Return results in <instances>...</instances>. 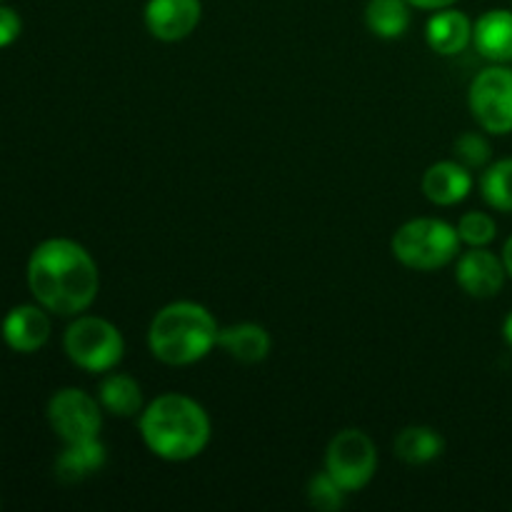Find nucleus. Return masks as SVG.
Segmentation results:
<instances>
[{
  "instance_id": "nucleus-1",
  "label": "nucleus",
  "mask_w": 512,
  "mask_h": 512,
  "mask_svg": "<svg viewBox=\"0 0 512 512\" xmlns=\"http://www.w3.org/2000/svg\"><path fill=\"white\" fill-rule=\"evenodd\" d=\"M28 288L48 313L75 318L98 298V265L75 240H43L28 260Z\"/></svg>"
},
{
  "instance_id": "nucleus-2",
  "label": "nucleus",
  "mask_w": 512,
  "mask_h": 512,
  "mask_svg": "<svg viewBox=\"0 0 512 512\" xmlns=\"http://www.w3.org/2000/svg\"><path fill=\"white\" fill-rule=\"evenodd\" d=\"M145 448L168 463H188L210 443V418L203 405L183 393H163L138 415Z\"/></svg>"
},
{
  "instance_id": "nucleus-3",
  "label": "nucleus",
  "mask_w": 512,
  "mask_h": 512,
  "mask_svg": "<svg viewBox=\"0 0 512 512\" xmlns=\"http://www.w3.org/2000/svg\"><path fill=\"white\" fill-rule=\"evenodd\" d=\"M218 320L205 305L175 300L155 313L148 328V348L155 360L170 368H185L208 358L218 345Z\"/></svg>"
},
{
  "instance_id": "nucleus-4",
  "label": "nucleus",
  "mask_w": 512,
  "mask_h": 512,
  "mask_svg": "<svg viewBox=\"0 0 512 512\" xmlns=\"http://www.w3.org/2000/svg\"><path fill=\"white\" fill-rule=\"evenodd\" d=\"M395 260L418 273H433L458 260V228L440 218H415L395 230L390 240Z\"/></svg>"
},
{
  "instance_id": "nucleus-5",
  "label": "nucleus",
  "mask_w": 512,
  "mask_h": 512,
  "mask_svg": "<svg viewBox=\"0 0 512 512\" xmlns=\"http://www.w3.org/2000/svg\"><path fill=\"white\" fill-rule=\"evenodd\" d=\"M63 348L70 363L85 373H110L125 355L123 333L110 320L98 315H75L63 335Z\"/></svg>"
},
{
  "instance_id": "nucleus-6",
  "label": "nucleus",
  "mask_w": 512,
  "mask_h": 512,
  "mask_svg": "<svg viewBox=\"0 0 512 512\" xmlns=\"http://www.w3.org/2000/svg\"><path fill=\"white\" fill-rule=\"evenodd\" d=\"M325 470L345 493H358L378 473V448L365 430L345 428L325 450Z\"/></svg>"
},
{
  "instance_id": "nucleus-7",
  "label": "nucleus",
  "mask_w": 512,
  "mask_h": 512,
  "mask_svg": "<svg viewBox=\"0 0 512 512\" xmlns=\"http://www.w3.org/2000/svg\"><path fill=\"white\" fill-rule=\"evenodd\" d=\"M468 105L485 133H512V68L493 63L480 70L470 83Z\"/></svg>"
},
{
  "instance_id": "nucleus-8",
  "label": "nucleus",
  "mask_w": 512,
  "mask_h": 512,
  "mask_svg": "<svg viewBox=\"0 0 512 512\" xmlns=\"http://www.w3.org/2000/svg\"><path fill=\"white\" fill-rule=\"evenodd\" d=\"M48 423L63 443L95 440L103 428V405L80 388H63L50 398Z\"/></svg>"
},
{
  "instance_id": "nucleus-9",
  "label": "nucleus",
  "mask_w": 512,
  "mask_h": 512,
  "mask_svg": "<svg viewBox=\"0 0 512 512\" xmlns=\"http://www.w3.org/2000/svg\"><path fill=\"white\" fill-rule=\"evenodd\" d=\"M508 270H505L503 255H495L488 248H470L458 255L455 265V280L470 298L488 300L503 290Z\"/></svg>"
},
{
  "instance_id": "nucleus-10",
  "label": "nucleus",
  "mask_w": 512,
  "mask_h": 512,
  "mask_svg": "<svg viewBox=\"0 0 512 512\" xmlns=\"http://www.w3.org/2000/svg\"><path fill=\"white\" fill-rule=\"evenodd\" d=\"M143 18L145 28L155 40L178 43L200 25L203 3L200 0H148Z\"/></svg>"
},
{
  "instance_id": "nucleus-11",
  "label": "nucleus",
  "mask_w": 512,
  "mask_h": 512,
  "mask_svg": "<svg viewBox=\"0 0 512 512\" xmlns=\"http://www.w3.org/2000/svg\"><path fill=\"white\" fill-rule=\"evenodd\" d=\"M420 188H423V195L430 203L440 205V208H450V205L463 203L470 195L473 173L465 165H460L458 160H440V163H433L425 170Z\"/></svg>"
},
{
  "instance_id": "nucleus-12",
  "label": "nucleus",
  "mask_w": 512,
  "mask_h": 512,
  "mask_svg": "<svg viewBox=\"0 0 512 512\" xmlns=\"http://www.w3.org/2000/svg\"><path fill=\"white\" fill-rule=\"evenodd\" d=\"M50 338V318L43 305H18L3 320V340L15 353H38Z\"/></svg>"
},
{
  "instance_id": "nucleus-13",
  "label": "nucleus",
  "mask_w": 512,
  "mask_h": 512,
  "mask_svg": "<svg viewBox=\"0 0 512 512\" xmlns=\"http://www.w3.org/2000/svg\"><path fill=\"white\" fill-rule=\"evenodd\" d=\"M425 40L438 55H458L473 43V23L463 10L443 8L430 15L425 25Z\"/></svg>"
},
{
  "instance_id": "nucleus-14",
  "label": "nucleus",
  "mask_w": 512,
  "mask_h": 512,
  "mask_svg": "<svg viewBox=\"0 0 512 512\" xmlns=\"http://www.w3.org/2000/svg\"><path fill=\"white\" fill-rule=\"evenodd\" d=\"M473 45L490 63L512 60V10H488L473 23Z\"/></svg>"
},
{
  "instance_id": "nucleus-15",
  "label": "nucleus",
  "mask_w": 512,
  "mask_h": 512,
  "mask_svg": "<svg viewBox=\"0 0 512 512\" xmlns=\"http://www.w3.org/2000/svg\"><path fill=\"white\" fill-rule=\"evenodd\" d=\"M218 348H223L238 363L258 365L270 355L273 340H270V333L263 325L235 323L228 325V328H220Z\"/></svg>"
},
{
  "instance_id": "nucleus-16",
  "label": "nucleus",
  "mask_w": 512,
  "mask_h": 512,
  "mask_svg": "<svg viewBox=\"0 0 512 512\" xmlns=\"http://www.w3.org/2000/svg\"><path fill=\"white\" fill-rule=\"evenodd\" d=\"M105 460H108V450L100 443V438L65 443L55 460V475L63 483H80V480H88L90 475L100 473L105 468Z\"/></svg>"
},
{
  "instance_id": "nucleus-17",
  "label": "nucleus",
  "mask_w": 512,
  "mask_h": 512,
  "mask_svg": "<svg viewBox=\"0 0 512 512\" xmlns=\"http://www.w3.org/2000/svg\"><path fill=\"white\" fill-rule=\"evenodd\" d=\"M98 403L113 418H138L143 413V388L128 373H105L98 385Z\"/></svg>"
},
{
  "instance_id": "nucleus-18",
  "label": "nucleus",
  "mask_w": 512,
  "mask_h": 512,
  "mask_svg": "<svg viewBox=\"0 0 512 512\" xmlns=\"http://www.w3.org/2000/svg\"><path fill=\"white\" fill-rule=\"evenodd\" d=\"M445 453V438L430 425H408L395 438V455L408 465H428Z\"/></svg>"
},
{
  "instance_id": "nucleus-19",
  "label": "nucleus",
  "mask_w": 512,
  "mask_h": 512,
  "mask_svg": "<svg viewBox=\"0 0 512 512\" xmlns=\"http://www.w3.org/2000/svg\"><path fill=\"white\" fill-rule=\"evenodd\" d=\"M408 0H368L365 5V25L373 35L383 40L403 38L410 28Z\"/></svg>"
},
{
  "instance_id": "nucleus-20",
  "label": "nucleus",
  "mask_w": 512,
  "mask_h": 512,
  "mask_svg": "<svg viewBox=\"0 0 512 512\" xmlns=\"http://www.w3.org/2000/svg\"><path fill=\"white\" fill-rule=\"evenodd\" d=\"M480 193L493 210L512 213V158L490 163L480 175Z\"/></svg>"
},
{
  "instance_id": "nucleus-21",
  "label": "nucleus",
  "mask_w": 512,
  "mask_h": 512,
  "mask_svg": "<svg viewBox=\"0 0 512 512\" xmlns=\"http://www.w3.org/2000/svg\"><path fill=\"white\" fill-rule=\"evenodd\" d=\"M455 228H458L460 243L470 245V248H488L498 238V223L493 220V215L480 213V210L465 213Z\"/></svg>"
},
{
  "instance_id": "nucleus-22",
  "label": "nucleus",
  "mask_w": 512,
  "mask_h": 512,
  "mask_svg": "<svg viewBox=\"0 0 512 512\" xmlns=\"http://www.w3.org/2000/svg\"><path fill=\"white\" fill-rule=\"evenodd\" d=\"M455 160L473 173V170H485L493 158V145L488 143L483 133H463L453 145Z\"/></svg>"
},
{
  "instance_id": "nucleus-23",
  "label": "nucleus",
  "mask_w": 512,
  "mask_h": 512,
  "mask_svg": "<svg viewBox=\"0 0 512 512\" xmlns=\"http://www.w3.org/2000/svg\"><path fill=\"white\" fill-rule=\"evenodd\" d=\"M345 490L340 488L338 483L333 480V475L328 470L323 473H315L308 483V503L310 508L320 510V512H335L343 508L345 503Z\"/></svg>"
},
{
  "instance_id": "nucleus-24",
  "label": "nucleus",
  "mask_w": 512,
  "mask_h": 512,
  "mask_svg": "<svg viewBox=\"0 0 512 512\" xmlns=\"http://www.w3.org/2000/svg\"><path fill=\"white\" fill-rule=\"evenodd\" d=\"M20 28H23V23H20V15L15 13L13 8H5V5H0V48H5V45L13 43V40L20 35Z\"/></svg>"
},
{
  "instance_id": "nucleus-25",
  "label": "nucleus",
  "mask_w": 512,
  "mask_h": 512,
  "mask_svg": "<svg viewBox=\"0 0 512 512\" xmlns=\"http://www.w3.org/2000/svg\"><path fill=\"white\" fill-rule=\"evenodd\" d=\"M408 3L420 10H443V8H453L458 0H408Z\"/></svg>"
},
{
  "instance_id": "nucleus-26",
  "label": "nucleus",
  "mask_w": 512,
  "mask_h": 512,
  "mask_svg": "<svg viewBox=\"0 0 512 512\" xmlns=\"http://www.w3.org/2000/svg\"><path fill=\"white\" fill-rule=\"evenodd\" d=\"M503 263H505V270H508V278H512V235L508 240H505L503 245Z\"/></svg>"
},
{
  "instance_id": "nucleus-27",
  "label": "nucleus",
  "mask_w": 512,
  "mask_h": 512,
  "mask_svg": "<svg viewBox=\"0 0 512 512\" xmlns=\"http://www.w3.org/2000/svg\"><path fill=\"white\" fill-rule=\"evenodd\" d=\"M503 335H505V343H508L510 348H512V313L508 315V318H505V323H503Z\"/></svg>"
}]
</instances>
